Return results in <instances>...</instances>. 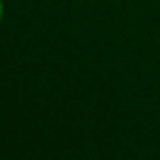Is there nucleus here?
Returning <instances> with one entry per match:
<instances>
[{
  "instance_id": "obj_1",
  "label": "nucleus",
  "mask_w": 160,
  "mask_h": 160,
  "mask_svg": "<svg viewBox=\"0 0 160 160\" xmlns=\"http://www.w3.org/2000/svg\"><path fill=\"white\" fill-rule=\"evenodd\" d=\"M4 12H5V7H4V0H0V24H2V19H4Z\"/></svg>"
}]
</instances>
